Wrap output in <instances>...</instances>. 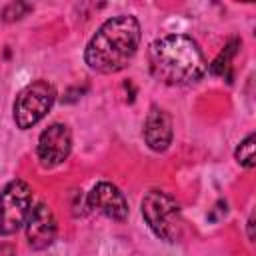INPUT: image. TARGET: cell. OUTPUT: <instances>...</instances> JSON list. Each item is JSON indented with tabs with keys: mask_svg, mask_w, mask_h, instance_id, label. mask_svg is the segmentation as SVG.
<instances>
[{
	"mask_svg": "<svg viewBox=\"0 0 256 256\" xmlns=\"http://www.w3.org/2000/svg\"><path fill=\"white\" fill-rule=\"evenodd\" d=\"M150 74L168 86H188L206 74V60L196 40L184 34H166L150 44Z\"/></svg>",
	"mask_w": 256,
	"mask_h": 256,
	"instance_id": "cell-1",
	"label": "cell"
},
{
	"mask_svg": "<svg viewBox=\"0 0 256 256\" xmlns=\"http://www.w3.org/2000/svg\"><path fill=\"white\" fill-rule=\"evenodd\" d=\"M140 44V24L130 14L108 18L90 38L84 60L90 70L114 74L126 68Z\"/></svg>",
	"mask_w": 256,
	"mask_h": 256,
	"instance_id": "cell-2",
	"label": "cell"
},
{
	"mask_svg": "<svg viewBox=\"0 0 256 256\" xmlns=\"http://www.w3.org/2000/svg\"><path fill=\"white\" fill-rule=\"evenodd\" d=\"M142 216L160 240L178 242L182 238L180 206L170 194L162 190H150L142 198Z\"/></svg>",
	"mask_w": 256,
	"mask_h": 256,
	"instance_id": "cell-3",
	"label": "cell"
},
{
	"mask_svg": "<svg viewBox=\"0 0 256 256\" xmlns=\"http://www.w3.org/2000/svg\"><path fill=\"white\" fill-rule=\"evenodd\" d=\"M54 100H56V90L46 80H36L24 86L18 92L14 100V108H12L16 126L22 130L32 128L36 122H40L48 114Z\"/></svg>",
	"mask_w": 256,
	"mask_h": 256,
	"instance_id": "cell-4",
	"label": "cell"
},
{
	"mask_svg": "<svg viewBox=\"0 0 256 256\" xmlns=\"http://www.w3.org/2000/svg\"><path fill=\"white\" fill-rule=\"evenodd\" d=\"M32 210V188L16 178L4 186L0 192V234L10 236L22 224Z\"/></svg>",
	"mask_w": 256,
	"mask_h": 256,
	"instance_id": "cell-5",
	"label": "cell"
},
{
	"mask_svg": "<svg viewBox=\"0 0 256 256\" xmlns=\"http://www.w3.org/2000/svg\"><path fill=\"white\" fill-rule=\"evenodd\" d=\"M72 150V134L66 124H50L38 138L36 154L42 168H54L62 164Z\"/></svg>",
	"mask_w": 256,
	"mask_h": 256,
	"instance_id": "cell-6",
	"label": "cell"
},
{
	"mask_svg": "<svg viewBox=\"0 0 256 256\" xmlns=\"http://www.w3.org/2000/svg\"><path fill=\"white\" fill-rule=\"evenodd\" d=\"M88 208L100 212L102 216L116 220V222H124L128 218V202L124 192L110 184V182H98L90 192H88Z\"/></svg>",
	"mask_w": 256,
	"mask_h": 256,
	"instance_id": "cell-7",
	"label": "cell"
},
{
	"mask_svg": "<svg viewBox=\"0 0 256 256\" xmlns=\"http://www.w3.org/2000/svg\"><path fill=\"white\" fill-rule=\"evenodd\" d=\"M58 226L54 212L44 202H38L26 218V240L34 250L48 248L56 238Z\"/></svg>",
	"mask_w": 256,
	"mask_h": 256,
	"instance_id": "cell-8",
	"label": "cell"
},
{
	"mask_svg": "<svg viewBox=\"0 0 256 256\" xmlns=\"http://www.w3.org/2000/svg\"><path fill=\"white\" fill-rule=\"evenodd\" d=\"M172 118L160 106H150L146 122H144V140L150 150L164 152L172 142Z\"/></svg>",
	"mask_w": 256,
	"mask_h": 256,
	"instance_id": "cell-9",
	"label": "cell"
},
{
	"mask_svg": "<svg viewBox=\"0 0 256 256\" xmlns=\"http://www.w3.org/2000/svg\"><path fill=\"white\" fill-rule=\"evenodd\" d=\"M238 48H240V40L238 38H230L228 40V44L222 48V52L214 58V62L210 64V74H224L226 72V68L230 66V60L236 56V52H238Z\"/></svg>",
	"mask_w": 256,
	"mask_h": 256,
	"instance_id": "cell-10",
	"label": "cell"
},
{
	"mask_svg": "<svg viewBox=\"0 0 256 256\" xmlns=\"http://www.w3.org/2000/svg\"><path fill=\"white\" fill-rule=\"evenodd\" d=\"M256 142V136L254 134H248L240 144H238V148H236V152H234V156H236V162L240 164V166H244V168H254V164H256V156H254V144Z\"/></svg>",
	"mask_w": 256,
	"mask_h": 256,
	"instance_id": "cell-11",
	"label": "cell"
},
{
	"mask_svg": "<svg viewBox=\"0 0 256 256\" xmlns=\"http://www.w3.org/2000/svg\"><path fill=\"white\" fill-rule=\"evenodd\" d=\"M30 10H32L30 4H24V2H12V4H8V6L4 8L2 16H4L6 22H14V20H20L22 16H26Z\"/></svg>",
	"mask_w": 256,
	"mask_h": 256,
	"instance_id": "cell-12",
	"label": "cell"
},
{
	"mask_svg": "<svg viewBox=\"0 0 256 256\" xmlns=\"http://www.w3.org/2000/svg\"><path fill=\"white\" fill-rule=\"evenodd\" d=\"M0 256H16V248L12 244H0Z\"/></svg>",
	"mask_w": 256,
	"mask_h": 256,
	"instance_id": "cell-13",
	"label": "cell"
}]
</instances>
